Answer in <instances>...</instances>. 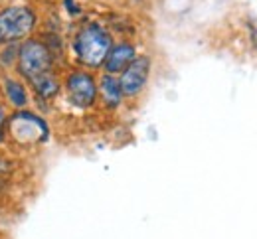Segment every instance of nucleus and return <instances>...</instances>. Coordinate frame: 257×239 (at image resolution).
<instances>
[{
	"label": "nucleus",
	"mask_w": 257,
	"mask_h": 239,
	"mask_svg": "<svg viewBox=\"0 0 257 239\" xmlns=\"http://www.w3.org/2000/svg\"><path fill=\"white\" fill-rule=\"evenodd\" d=\"M115 38L111 30L99 20H85L77 26L69 40V54L77 68L97 71L113 46Z\"/></svg>",
	"instance_id": "f257e3e1"
},
{
	"label": "nucleus",
	"mask_w": 257,
	"mask_h": 239,
	"mask_svg": "<svg viewBox=\"0 0 257 239\" xmlns=\"http://www.w3.org/2000/svg\"><path fill=\"white\" fill-rule=\"evenodd\" d=\"M42 24V14L30 0H12L0 4V48L20 44L34 34Z\"/></svg>",
	"instance_id": "f03ea898"
},
{
	"label": "nucleus",
	"mask_w": 257,
	"mask_h": 239,
	"mask_svg": "<svg viewBox=\"0 0 257 239\" xmlns=\"http://www.w3.org/2000/svg\"><path fill=\"white\" fill-rule=\"evenodd\" d=\"M52 138V127L44 113L34 107L10 111L8 119V142L24 150L48 144Z\"/></svg>",
	"instance_id": "7ed1b4c3"
},
{
	"label": "nucleus",
	"mask_w": 257,
	"mask_h": 239,
	"mask_svg": "<svg viewBox=\"0 0 257 239\" xmlns=\"http://www.w3.org/2000/svg\"><path fill=\"white\" fill-rule=\"evenodd\" d=\"M62 95L67 103L79 111L95 109L99 103V89H97L95 71L83 68H69L62 75Z\"/></svg>",
	"instance_id": "20e7f679"
},
{
	"label": "nucleus",
	"mask_w": 257,
	"mask_h": 239,
	"mask_svg": "<svg viewBox=\"0 0 257 239\" xmlns=\"http://www.w3.org/2000/svg\"><path fill=\"white\" fill-rule=\"evenodd\" d=\"M58 60L52 54V50L48 48V44L40 38L38 34H34L32 38L20 42L18 48V62L14 73H18L24 81H28L30 77H36L40 73L58 69Z\"/></svg>",
	"instance_id": "39448f33"
},
{
	"label": "nucleus",
	"mask_w": 257,
	"mask_h": 239,
	"mask_svg": "<svg viewBox=\"0 0 257 239\" xmlns=\"http://www.w3.org/2000/svg\"><path fill=\"white\" fill-rule=\"evenodd\" d=\"M151 71H153V58L149 54H139L128 64V68L119 73V83L127 99H137L143 95V91L151 81Z\"/></svg>",
	"instance_id": "423d86ee"
},
{
	"label": "nucleus",
	"mask_w": 257,
	"mask_h": 239,
	"mask_svg": "<svg viewBox=\"0 0 257 239\" xmlns=\"http://www.w3.org/2000/svg\"><path fill=\"white\" fill-rule=\"evenodd\" d=\"M30 93H32V101L40 107V111L52 107L58 101V97L62 95V75L60 69H52L46 73H40L36 77H30L28 81Z\"/></svg>",
	"instance_id": "0eeeda50"
},
{
	"label": "nucleus",
	"mask_w": 257,
	"mask_h": 239,
	"mask_svg": "<svg viewBox=\"0 0 257 239\" xmlns=\"http://www.w3.org/2000/svg\"><path fill=\"white\" fill-rule=\"evenodd\" d=\"M0 99L12 111L26 109V107L34 105L28 83L14 71H2L0 73Z\"/></svg>",
	"instance_id": "6e6552de"
},
{
	"label": "nucleus",
	"mask_w": 257,
	"mask_h": 239,
	"mask_svg": "<svg viewBox=\"0 0 257 239\" xmlns=\"http://www.w3.org/2000/svg\"><path fill=\"white\" fill-rule=\"evenodd\" d=\"M139 56V48L133 40H119V42H113L105 62H103V71L105 73H111V75H119L123 69L128 68V64Z\"/></svg>",
	"instance_id": "1a4fd4ad"
},
{
	"label": "nucleus",
	"mask_w": 257,
	"mask_h": 239,
	"mask_svg": "<svg viewBox=\"0 0 257 239\" xmlns=\"http://www.w3.org/2000/svg\"><path fill=\"white\" fill-rule=\"evenodd\" d=\"M97 89H99V101L107 111H119L123 103L127 101L123 87L119 83V75H111L103 71L97 77Z\"/></svg>",
	"instance_id": "9d476101"
},
{
	"label": "nucleus",
	"mask_w": 257,
	"mask_h": 239,
	"mask_svg": "<svg viewBox=\"0 0 257 239\" xmlns=\"http://www.w3.org/2000/svg\"><path fill=\"white\" fill-rule=\"evenodd\" d=\"M18 48L20 44H8L0 48V73L2 71H14L18 62Z\"/></svg>",
	"instance_id": "9b49d317"
},
{
	"label": "nucleus",
	"mask_w": 257,
	"mask_h": 239,
	"mask_svg": "<svg viewBox=\"0 0 257 239\" xmlns=\"http://www.w3.org/2000/svg\"><path fill=\"white\" fill-rule=\"evenodd\" d=\"M10 107L0 99V148L8 144V119H10Z\"/></svg>",
	"instance_id": "f8f14e48"
},
{
	"label": "nucleus",
	"mask_w": 257,
	"mask_h": 239,
	"mask_svg": "<svg viewBox=\"0 0 257 239\" xmlns=\"http://www.w3.org/2000/svg\"><path fill=\"white\" fill-rule=\"evenodd\" d=\"M62 4H64L65 12H67L69 18H77L81 14V6L77 4V0H64Z\"/></svg>",
	"instance_id": "ddd939ff"
}]
</instances>
